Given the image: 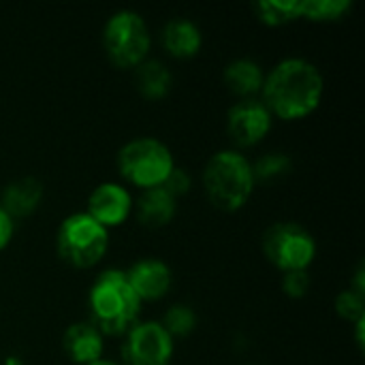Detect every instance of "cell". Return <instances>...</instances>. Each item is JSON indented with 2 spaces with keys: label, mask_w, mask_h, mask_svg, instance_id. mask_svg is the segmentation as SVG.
Returning a JSON list of instances; mask_svg holds the SVG:
<instances>
[{
  "label": "cell",
  "mask_w": 365,
  "mask_h": 365,
  "mask_svg": "<svg viewBox=\"0 0 365 365\" xmlns=\"http://www.w3.org/2000/svg\"><path fill=\"white\" fill-rule=\"evenodd\" d=\"M310 284H312V278H310L308 269L282 274V291H284V295L291 297V299H302V297H306L308 291H310Z\"/></svg>",
  "instance_id": "23"
},
{
  "label": "cell",
  "mask_w": 365,
  "mask_h": 365,
  "mask_svg": "<svg viewBox=\"0 0 365 365\" xmlns=\"http://www.w3.org/2000/svg\"><path fill=\"white\" fill-rule=\"evenodd\" d=\"M203 190L207 201L227 214L240 212L255 192L252 163L240 150H218L203 169Z\"/></svg>",
  "instance_id": "3"
},
{
  "label": "cell",
  "mask_w": 365,
  "mask_h": 365,
  "mask_svg": "<svg viewBox=\"0 0 365 365\" xmlns=\"http://www.w3.org/2000/svg\"><path fill=\"white\" fill-rule=\"evenodd\" d=\"M274 118L261 98H242L227 113V130L237 148L259 145L272 130Z\"/></svg>",
  "instance_id": "9"
},
{
  "label": "cell",
  "mask_w": 365,
  "mask_h": 365,
  "mask_svg": "<svg viewBox=\"0 0 365 365\" xmlns=\"http://www.w3.org/2000/svg\"><path fill=\"white\" fill-rule=\"evenodd\" d=\"M293 169V160L282 152H267L252 163V173L257 184H267L284 178Z\"/></svg>",
  "instance_id": "20"
},
{
  "label": "cell",
  "mask_w": 365,
  "mask_h": 365,
  "mask_svg": "<svg viewBox=\"0 0 365 365\" xmlns=\"http://www.w3.org/2000/svg\"><path fill=\"white\" fill-rule=\"evenodd\" d=\"M160 325L165 327V331H167L173 340H175V338H186V336H190V334L195 331V327H197V314H195V310H192L190 306L175 304V306H171V308L165 312Z\"/></svg>",
  "instance_id": "21"
},
{
  "label": "cell",
  "mask_w": 365,
  "mask_h": 365,
  "mask_svg": "<svg viewBox=\"0 0 365 365\" xmlns=\"http://www.w3.org/2000/svg\"><path fill=\"white\" fill-rule=\"evenodd\" d=\"M222 79H225V86L235 96H240V101L242 98H259L263 79H265V71L261 68L259 62H255L250 58H237L225 66Z\"/></svg>",
  "instance_id": "16"
},
{
  "label": "cell",
  "mask_w": 365,
  "mask_h": 365,
  "mask_svg": "<svg viewBox=\"0 0 365 365\" xmlns=\"http://www.w3.org/2000/svg\"><path fill=\"white\" fill-rule=\"evenodd\" d=\"M133 212L137 220L148 229L167 227L178 212V199H173L163 186L143 190L137 201H133Z\"/></svg>",
  "instance_id": "13"
},
{
  "label": "cell",
  "mask_w": 365,
  "mask_h": 365,
  "mask_svg": "<svg viewBox=\"0 0 365 365\" xmlns=\"http://www.w3.org/2000/svg\"><path fill=\"white\" fill-rule=\"evenodd\" d=\"M152 34L145 19L130 9L113 13L103 28V49L118 68H137L148 60Z\"/></svg>",
  "instance_id": "6"
},
{
  "label": "cell",
  "mask_w": 365,
  "mask_h": 365,
  "mask_svg": "<svg viewBox=\"0 0 365 365\" xmlns=\"http://www.w3.org/2000/svg\"><path fill=\"white\" fill-rule=\"evenodd\" d=\"M9 365H19V364H15V361H11V364H9Z\"/></svg>",
  "instance_id": "27"
},
{
  "label": "cell",
  "mask_w": 365,
  "mask_h": 365,
  "mask_svg": "<svg viewBox=\"0 0 365 365\" xmlns=\"http://www.w3.org/2000/svg\"><path fill=\"white\" fill-rule=\"evenodd\" d=\"M58 257L75 269H92L109 250V231L86 212L66 216L56 233Z\"/></svg>",
  "instance_id": "4"
},
{
  "label": "cell",
  "mask_w": 365,
  "mask_h": 365,
  "mask_svg": "<svg viewBox=\"0 0 365 365\" xmlns=\"http://www.w3.org/2000/svg\"><path fill=\"white\" fill-rule=\"evenodd\" d=\"M135 86L141 96L150 101H160L171 92L173 75L158 60H145L135 68Z\"/></svg>",
  "instance_id": "17"
},
{
  "label": "cell",
  "mask_w": 365,
  "mask_h": 365,
  "mask_svg": "<svg viewBox=\"0 0 365 365\" xmlns=\"http://www.w3.org/2000/svg\"><path fill=\"white\" fill-rule=\"evenodd\" d=\"M351 0H302L299 2V15L302 19L325 24V21H338L351 11Z\"/></svg>",
  "instance_id": "19"
},
{
  "label": "cell",
  "mask_w": 365,
  "mask_h": 365,
  "mask_svg": "<svg viewBox=\"0 0 365 365\" xmlns=\"http://www.w3.org/2000/svg\"><path fill=\"white\" fill-rule=\"evenodd\" d=\"M13 235H15V220L0 207V252L6 250Z\"/></svg>",
  "instance_id": "25"
},
{
  "label": "cell",
  "mask_w": 365,
  "mask_h": 365,
  "mask_svg": "<svg viewBox=\"0 0 365 365\" xmlns=\"http://www.w3.org/2000/svg\"><path fill=\"white\" fill-rule=\"evenodd\" d=\"M203 34L199 26L186 17H173L163 28V47L169 56L178 60L195 58L201 51Z\"/></svg>",
  "instance_id": "15"
},
{
  "label": "cell",
  "mask_w": 365,
  "mask_h": 365,
  "mask_svg": "<svg viewBox=\"0 0 365 365\" xmlns=\"http://www.w3.org/2000/svg\"><path fill=\"white\" fill-rule=\"evenodd\" d=\"M175 340L165 331L160 321H139L122 342L124 365H169Z\"/></svg>",
  "instance_id": "8"
},
{
  "label": "cell",
  "mask_w": 365,
  "mask_h": 365,
  "mask_svg": "<svg viewBox=\"0 0 365 365\" xmlns=\"http://www.w3.org/2000/svg\"><path fill=\"white\" fill-rule=\"evenodd\" d=\"M190 184H192L190 173H188L186 169H182V167H173V171H171L169 178L165 180L163 188H165L173 199H180V197H184V195L190 190Z\"/></svg>",
  "instance_id": "24"
},
{
  "label": "cell",
  "mask_w": 365,
  "mask_h": 365,
  "mask_svg": "<svg viewBox=\"0 0 365 365\" xmlns=\"http://www.w3.org/2000/svg\"><path fill=\"white\" fill-rule=\"evenodd\" d=\"M64 355L75 365H90L103 359L105 351V336L90 323H73L66 327L62 336Z\"/></svg>",
  "instance_id": "12"
},
{
  "label": "cell",
  "mask_w": 365,
  "mask_h": 365,
  "mask_svg": "<svg viewBox=\"0 0 365 365\" xmlns=\"http://www.w3.org/2000/svg\"><path fill=\"white\" fill-rule=\"evenodd\" d=\"M173 167L175 160L171 150L154 137L130 139L118 152V171L122 180L141 190L163 186Z\"/></svg>",
  "instance_id": "5"
},
{
  "label": "cell",
  "mask_w": 365,
  "mask_h": 365,
  "mask_svg": "<svg viewBox=\"0 0 365 365\" xmlns=\"http://www.w3.org/2000/svg\"><path fill=\"white\" fill-rule=\"evenodd\" d=\"M43 201V184L36 178H19L4 186L0 195V207L13 218H28L38 210Z\"/></svg>",
  "instance_id": "14"
},
{
  "label": "cell",
  "mask_w": 365,
  "mask_h": 365,
  "mask_svg": "<svg viewBox=\"0 0 365 365\" xmlns=\"http://www.w3.org/2000/svg\"><path fill=\"white\" fill-rule=\"evenodd\" d=\"M124 276L141 304L167 297V293L173 287V274L169 265L160 259H141L133 263L124 272Z\"/></svg>",
  "instance_id": "11"
},
{
  "label": "cell",
  "mask_w": 365,
  "mask_h": 365,
  "mask_svg": "<svg viewBox=\"0 0 365 365\" xmlns=\"http://www.w3.org/2000/svg\"><path fill=\"white\" fill-rule=\"evenodd\" d=\"M90 365H118V364H113V361H109V359H101V361H96V364H90Z\"/></svg>",
  "instance_id": "26"
},
{
  "label": "cell",
  "mask_w": 365,
  "mask_h": 365,
  "mask_svg": "<svg viewBox=\"0 0 365 365\" xmlns=\"http://www.w3.org/2000/svg\"><path fill=\"white\" fill-rule=\"evenodd\" d=\"M336 312L340 319L349 321V323H359L365 319V302L364 295L355 293L353 289L342 291L336 297Z\"/></svg>",
  "instance_id": "22"
},
{
  "label": "cell",
  "mask_w": 365,
  "mask_h": 365,
  "mask_svg": "<svg viewBox=\"0 0 365 365\" xmlns=\"http://www.w3.org/2000/svg\"><path fill=\"white\" fill-rule=\"evenodd\" d=\"M299 2L302 0H259L252 4L255 15L259 17V21H263L269 28H278V26H287L293 24L297 19H302L299 15Z\"/></svg>",
  "instance_id": "18"
},
{
  "label": "cell",
  "mask_w": 365,
  "mask_h": 365,
  "mask_svg": "<svg viewBox=\"0 0 365 365\" xmlns=\"http://www.w3.org/2000/svg\"><path fill=\"white\" fill-rule=\"evenodd\" d=\"M325 94L321 68L306 58H284L265 73L261 101L272 118L295 122L312 115Z\"/></svg>",
  "instance_id": "1"
},
{
  "label": "cell",
  "mask_w": 365,
  "mask_h": 365,
  "mask_svg": "<svg viewBox=\"0 0 365 365\" xmlns=\"http://www.w3.org/2000/svg\"><path fill=\"white\" fill-rule=\"evenodd\" d=\"M86 214L94 218L107 231L115 229L124 225L128 216L133 214V195L122 184L103 182L90 192Z\"/></svg>",
  "instance_id": "10"
},
{
  "label": "cell",
  "mask_w": 365,
  "mask_h": 365,
  "mask_svg": "<svg viewBox=\"0 0 365 365\" xmlns=\"http://www.w3.org/2000/svg\"><path fill=\"white\" fill-rule=\"evenodd\" d=\"M263 255L267 261L287 272H304L317 259V240L299 222H276L263 233Z\"/></svg>",
  "instance_id": "7"
},
{
  "label": "cell",
  "mask_w": 365,
  "mask_h": 365,
  "mask_svg": "<svg viewBox=\"0 0 365 365\" xmlns=\"http://www.w3.org/2000/svg\"><path fill=\"white\" fill-rule=\"evenodd\" d=\"M90 323L109 338H124L141 314V302L133 293L122 269H105L88 293Z\"/></svg>",
  "instance_id": "2"
}]
</instances>
